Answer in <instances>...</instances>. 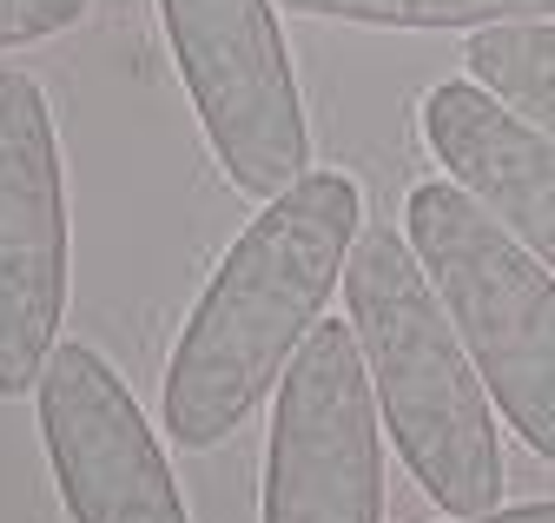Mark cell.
Masks as SVG:
<instances>
[{
  "instance_id": "ba28073f",
  "label": "cell",
  "mask_w": 555,
  "mask_h": 523,
  "mask_svg": "<svg viewBox=\"0 0 555 523\" xmlns=\"http://www.w3.org/2000/svg\"><path fill=\"white\" fill-rule=\"evenodd\" d=\"M424 140L469 200L555 272V140L542 126L503 106L482 80H443L424 93Z\"/></svg>"
},
{
  "instance_id": "8992f818",
  "label": "cell",
  "mask_w": 555,
  "mask_h": 523,
  "mask_svg": "<svg viewBox=\"0 0 555 523\" xmlns=\"http://www.w3.org/2000/svg\"><path fill=\"white\" fill-rule=\"evenodd\" d=\"M66 166L34 74L0 67V398L40 391L66 318Z\"/></svg>"
},
{
  "instance_id": "5b68a950",
  "label": "cell",
  "mask_w": 555,
  "mask_h": 523,
  "mask_svg": "<svg viewBox=\"0 0 555 523\" xmlns=\"http://www.w3.org/2000/svg\"><path fill=\"white\" fill-rule=\"evenodd\" d=\"M264 523H384V411L351 324H318L278 378Z\"/></svg>"
},
{
  "instance_id": "9c48e42d",
  "label": "cell",
  "mask_w": 555,
  "mask_h": 523,
  "mask_svg": "<svg viewBox=\"0 0 555 523\" xmlns=\"http://www.w3.org/2000/svg\"><path fill=\"white\" fill-rule=\"evenodd\" d=\"M463 60L503 106H516L529 126H542V133L555 140V27L548 21L476 27Z\"/></svg>"
},
{
  "instance_id": "277c9868",
  "label": "cell",
  "mask_w": 555,
  "mask_h": 523,
  "mask_svg": "<svg viewBox=\"0 0 555 523\" xmlns=\"http://www.w3.org/2000/svg\"><path fill=\"white\" fill-rule=\"evenodd\" d=\"M198 133L245 200H278L311 173V126L271 0H159Z\"/></svg>"
},
{
  "instance_id": "7c38bea8",
  "label": "cell",
  "mask_w": 555,
  "mask_h": 523,
  "mask_svg": "<svg viewBox=\"0 0 555 523\" xmlns=\"http://www.w3.org/2000/svg\"><path fill=\"white\" fill-rule=\"evenodd\" d=\"M450 523H555V503H516V510H482V516H450Z\"/></svg>"
},
{
  "instance_id": "8fae6325",
  "label": "cell",
  "mask_w": 555,
  "mask_h": 523,
  "mask_svg": "<svg viewBox=\"0 0 555 523\" xmlns=\"http://www.w3.org/2000/svg\"><path fill=\"white\" fill-rule=\"evenodd\" d=\"M87 21V0H0V53L53 40Z\"/></svg>"
},
{
  "instance_id": "52a82bcc",
  "label": "cell",
  "mask_w": 555,
  "mask_h": 523,
  "mask_svg": "<svg viewBox=\"0 0 555 523\" xmlns=\"http://www.w3.org/2000/svg\"><path fill=\"white\" fill-rule=\"evenodd\" d=\"M40 444L74 523H192L159 431L93 345L66 339L47 358Z\"/></svg>"
},
{
  "instance_id": "3957f363",
  "label": "cell",
  "mask_w": 555,
  "mask_h": 523,
  "mask_svg": "<svg viewBox=\"0 0 555 523\" xmlns=\"http://www.w3.org/2000/svg\"><path fill=\"white\" fill-rule=\"evenodd\" d=\"M403 239L424 258L503 424L555 464V272L456 179L410 186Z\"/></svg>"
},
{
  "instance_id": "6da1fadb",
  "label": "cell",
  "mask_w": 555,
  "mask_h": 523,
  "mask_svg": "<svg viewBox=\"0 0 555 523\" xmlns=\"http://www.w3.org/2000/svg\"><path fill=\"white\" fill-rule=\"evenodd\" d=\"M364 232V192L351 173H305L292 192L232 239L225 266L198 292L166 365V431L179 450L225 444L324 324L331 285L344 279Z\"/></svg>"
},
{
  "instance_id": "30bf717a",
  "label": "cell",
  "mask_w": 555,
  "mask_h": 523,
  "mask_svg": "<svg viewBox=\"0 0 555 523\" xmlns=\"http://www.w3.org/2000/svg\"><path fill=\"white\" fill-rule=\"evenodd\" d=\"M311 21H351V27H416V34H476L509 21H548L555 0H278Z\"/></svg>"
},
{
  "instance_id": "7a4b0ae2",
  "label": "cell",
  "mask_w": 555,
  "mask_h": 523,
  "mask_svg": "<svg viewBox=\"0 0 555 523\" xmlns=\"http://www.w3.org/2000/svg\"><path fill=\"white\" fill-rule=\"evenodd\" d=\"M344 305L371 365L384 431L443 516H482L503 497L496 398L450 324L410 239L364 226L344 258Z\"/></svg>"
}]
</instances>
